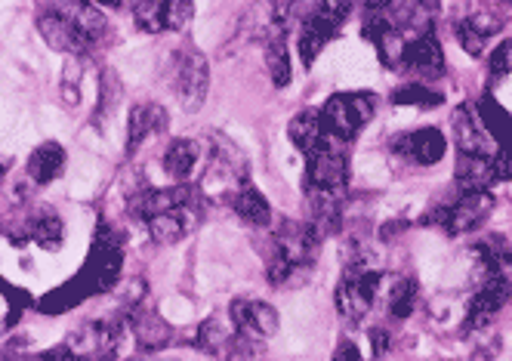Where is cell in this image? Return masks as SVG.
Segmentation results:
<instances>
[{"label": "cell", "mask_w": 512, "mask_h": 361, "mask_svg": "<svg viewBox=\"0 0 512 361\" xmlns=\"http://www.w3.org/2000/svg\"><path fill=\"white\" fill-rule=\"evenodd\" d=\"M497 34H500V19L491 13H472L457 22V41L469 56H482Z\"/></svg>", "instance_id": "15"}, {"label": "cell", "mask_w": 512, "mask_h": 361, "mask_svg": "<svg viewBox=\"0 0 512 361\" xmlns=\"http://www.w3.org/2000/svg\"><path fill=\"white\" fill-rule=\"evenodd\" d=\"M68 361H90V358H84V355H75V352H71V358Z\"/></svg>", "instance_id": "37"}, {"label": "cell", "mask_w": 512, "mask_h": 361, "mask_svg": "<svg viewBox=\"0 0 512 361\" xmlns=\"http://www.w3.org/2000/svg\"><path fill=\"white\" fill-rule=\"evenodd\" d=\"M401 65L420 78H438L445 71V50L432 31H423L405 44V50H401Z\"/></svg>", "instance_id": "12"}, {"label": "cell", "mask_w": 512, "mask_h": 361, "mask_svg": "<svg viewBox=\"0 0 512 361\" xmlns=\"http://www.w3.org/2000/svg\"><path fill=\"white\" fill-rule=\"evenodd\" d=\"M512 294V275H491L485 278V284L479 287V294L472 297L469 309H466V331H482L500 315V309L506 306Z\"/></svg>", "instance_id": "9"}, {"label": "cell", "mask_w": 512, "mask_h": 361, "mask_svg": "<svg viewBox=\"0 0 512 361\" xmlns=\"http://www.w3.org/2000/svg\"><path fill=\"white\" fill-rule=\"evenodd\" d=\"M506 4H512V0H506Z\"/></svg>", "instance_id": "38"}, {"label": "cell", "mask_w": 512, "mask_h": 361, "mask_svg": "<svg viewBox=\"0 0 512 361\" xmlns=\"http://www.w3.org/2000/svg\"><path fill=\"white\" fill-rule=\"evenodd\" d=\"M28 303H31L28 294H22L19 287L7 281H0V328H13Z\"/></svg>", "instance_id": "27"}, {"label": "cell", "mask_w": 512, "mask_h": 361, "mask_svg": "<svg viewBox=\"0 0 512 361\" xmlns=\"http://www.w3.org/2000/svg\"><path fill=\"white\" fill-rule=\"evenodd\" d=\"M195 16L192 0H164V31H182L189 28Z\"/></svg>", "instance_id": "29"}, {"label": "cell", "mask_w": 512, "mask_h": 361, "mask_svg": "<svg viewBox=\"0 0 512 361\" xmlns=\"http://www.w3.org/2000/svg\"><path fill=\"white\" fill-rule=\"evenodd\" d=\"M306 183L315 195H337L349 183V158L334 149V139H324L306 155Z\"/></svg>", "instance_id": "7"}, {"label": "cell", "mask_w": 512, "mask_h": 361, "mask_svg": "<svg viewBox=\"0 0 512 361\" xmlns=\"http://www.w3.org/2000/svg\"><path fill=\"white\" fill-rule=\"evenodd\" d=\"M389 312L392 318H408L417 306V281L414 278H395L389 287Z\"/></svg>", "instance_id": "26"}, {"label": "cell", "mask_w": 512, "mask_h": 361, "mask_svg": "<svg viewBox=\"0 0 512 361\" xmlns=\"http://www.w3.org/2000/svg\"><path fill=\"white\" fill-rule=\"evenodd\" d=\"M7 170H10V161H7V158H0V186H4V176H7Z\"/></svg>", "instance_id": "36"}, {"label": "cell", "mask_w": 512, "mask_h": 361, "mask_svg": "<svg viewBox=\"0 0 512 361\" xmlns=\"http://www.w3.org/2000/svg\"><path fill=\"white\" fill-rule=\"evenodd\" d=\"M395 105H414V108H429V105H442V93H435L426 84H405L392 93Z\"/></svg>", "instance_id": "28"}, {"label": "cell", "mask_w": 512, "mask_h": 361, "mask_svg": "<svg viewBox=\"0 0 512 361\" xmlns=\"http://www.w3.org/2000/svg\"><path fill=\"white\" fill-rule=\"evenodd\" d=\"M232 207H235V213L241 216V220H244L247 226H253V229H266V226L272 223L269 198H266L260 189H256V186H250V183L238 186V192H235V198H232Z\"/></svg>", "instance_id": "21"}, {"label": "cell", "mask_w": 512, "mask_h": 361, "mask_svg": "<svg viewBox=\"0 0 512 361\" xmlns=\"http://www.w3.org/2000/svg\"><path fill=\"white\" fill-rule=\"evenodd\" d=\"M121 266H124V247H121V238L115 235V229L99 226L84 269H81L75 278H71L68 284L56 287V291H50V294L41 300L44 312H47V315H59V312L75 309V306H78L81 300H87V297H96V294L112 291V287L118 284V278H121Z\"/></svg>", "instance_id": "1"}, {"label": "cell", "mask_w": 512, "mask_h": 361, "mask_svg": "<svg viewBox=\"0 0 512 361\" xmlns=\"http://www.w3.org/2000/svg\"><path fill=\"white\" fill-rule=\"evenodd\" d=\"M377 112L374 93H337L321 105V127L327 139L352 142L364 127L371 124Z\"/></svg>", "instance_id": "3"}, {"label": "cell", "mask_w": 512, "mask_h": 361, "mask_svg": "<svg viewBox=\"0 0 512 361\" xmlns=\"http://www.w3.org/2000/svg\"><path fill=\"white\" fill-rule=\"evenodd\" d=\"M321 241L324 238L309 223H284L269 250V281L275 287L297 284L315 263Z\"/></svg>", "instance_id": "2"}, {"label": "cell", "mask_w": 512, "mask_h": 361, "mask_svg": "<svg viewBox=\"0 0 512 361\" xmlns=\"http://www.w3.org/2000/svg\"><path fill=\"white\" fill-rule=\"evenodd\" d=\"M287 136H290V142L303 152V155H309V152H315L321 142L327 139L324 136V127H321V115L318 112H300L294 121H290V127H287Z\"/></svg>", "instance_id": "24"}, {"label": "cell", "mask_w": 512, "mask_h": 361, "mask_svg": "<svg viewBox=\"0 0 512 361\" xmlns=\"http://www.w3.org/2000/svg\"><path fill=\"white\" fill-rule=\"evenodd\" d=\"M99 7H108V10H118V7H124L127 0H96Z\"/></svg>", "instance_id": "35"}, {"label": "cell", "mask_w": 512, "mask_h": 361, "mask_svg": "<svg viewBox=\"0 0 512 361\" xmlns=\"http://www.w3.org/2000/svg\"><path fill=\"white\" fill-rule=\"evenodd\" d=\"M488 133L479 121V115H475L472 105H460L454 112V142L460 155H491L488 152Z\"/></svg>", "instance_id": "16"}, {"label": "cell", "mask_w": 512, "mask_h": 361, "mask_svg": "<svg viewBox=\"0 0 512 361\" xmlns=\"http://www.w3.org/2000/svg\"><path fill=\"white\" fill-rule=\"evenodd\" d=\"M488 65H491V81L506 78L509 71H512V41L497 44L494 53H491V59H488Z\"/></svg>", "instance_id": "30"}, {"label": "cell", "mask_w": 512, "mask_h": 361, "mask_svg": "<svg viewBox=\"0 0 512 361\" xmlns=\"http://www.w3.org/2000/svg\"><path fill=\"white\" fill-rule=\"evenodd\" d=\"M38 31H41L44 44L53 47V50H59V53L84 56V53L93 50V44L84 38V34L75 25H71V22H65L62 16H56L53 10H47V13L38 16Z\"/></svg>", "instance_id": "13"}, {"label": "cell", "mask_w": 512, "mask_h": 361, "mask_svg": "<svg viewBox=\"0 0 512 361\" xmlns=\"http://www.w3.org/2000/svg\"><path fill=\"white\" fill-rule=\"evenodd\" d=\"M371 346H374V355H383L389 346V337L383 331H371Z\"/></svg>", "instance_id": "33"}, {"label": "cell", "mask_w": 512, "mask_h": 361, "mask_svg": "<svg viewBox=\"0 0 512 361\" xmlns=\"http://www.w3.org/2000/svg\"><path fill=\"white\" fill-rule=\"evenodd\" d=\"M47 10H53L56 16H62L65 22L75 25L93 47L105 41V34H108V19L102 16V10H96V7L90 4V0H50Z\"/></svg>", "instance_id": "11"}, {"label": "cell", "mask_w": 512, "mask_h": 361, "mask_svg": "<svg viewBox=\"0 0 512 361\" xmlns=\"http://www.w3.org/2000/svg\"><path fill=\"white\" fill-rule=\"evenodd\" d=\"M355 0H315L312 13L306 16V22L312 28H318L324 38H334V34L343 28V22L352 16Z\"/></svg>", "instance_id": "22"}, {"label": "cell", "mask_w": 512, "mask_h": 361, "mask_svg": "<svg viewBox=\"0 0 512 361\" xmlns=\"http://www.w3.org/2000/svg\"><path fill=\"white\" fill-rule=\"evenodd\" d=\"M201 158H204L201 142L176 139L164 152V173L173 179V183H189V179L195 176V170H198V164H201Z\"/></svg>", "instance_id": "17"}, {"label": "cell", "mask_w": 512, "mask_h": 361, "mask_svg": "<svg viewBox=\"0 0 512 361\" xmlns=\"http://www.w3.org/2000/svg\"><path fill=\"white\" fill-rule=\"evenodd\" d=\"M472 108H475V115H479V121H482V127L491 136L494 146L512 149V115L506 112V108L491 93H485Z\"/></svg>", "instance_id": "18"}, {"label": "cell", "mask_w": 512, "mask_h": 361, "mask_svg": "<svg viewBox=\"0 0 512 361\" xmlns=\"http://www.w3.org/2000/svg\"><path fill=\"white\" fill-rule=\"evenodd\" d=\"M392 149L395 155L401 158H411L414 164L420 167H432L445 158L448 152V139L442 130H435V127H426V130H414V133H401L395 142H392Z\"/></svg>", "instance_id": "10"}, {"label": "cell", "mask_w": 512, "mask_h": 361, "mask_svg": "<svg viewBox=\"0 0 512 361\" xmlns=\"http://www.w3.org/2000/svg\"><path fill=\"white\" fill-rule=\"evenodd\" d=\"M494 183H503L494 155H460L457 161L460 192H491Z\"/></svg>", "instance_id": "14"}, {"label": "cell", "mask_w": 512, "mask_h": 361, "mask_svg": "<svg viewBox=\"0 0 512 361\" xmlns=\"http://www.w3.org/2000/svg\"><path fill=\"white\" fill-rule=\"evenodd\" d=\"M28 241H34L44 250H59L65 241V223L53 210H41L34 220L28 223Z\"/></svg>", "instance_id": "25"}, {"label": "cell", "mask_w": 512, "mask_h": 361, "mask_svg": "<svg viewBox=\"0 0 512 361\" xmlns=\"http://www.w3.org/2000/svg\"><path fill=\"white\" fill-rule=\"evenodd\" d=\"M380 281H383V275L377 269H371V266H364V263L349 266L346 275L337 284V294H334L337 312L346 321H361L374 309V300L380 294Z\"/></svg>", "instance_id": "6"}, {"label": "cell", "mask_w": 512, "mask_h": 361, "mask_svg": "<svg viewBox=\"0 0 512 361\" xmlns=\"http://www.w3.org/2000/svg\"><path fill=\"white\" fill-rule=\"evenodd\" d=\"M494 210V195L491 192H460V198L448 207H438L423 216V223L442 226L448 235H466L479 229Z\"/></svg>", "instance_id": "5"}, {"label": "cell", "mask_w": 512, "mask_h": 361, "mask_svg": "<svg viewBox=\"0 0 512 361\" xmlns=\"http://www.w3.org/2000/svg\"><path fill=\"white\" fill-rule=\"evenodd\" d=\"M392 4H395V0H368L371 13H374V10H386V7H392Z\"/></svg>", "instance_id": "34"}, {"label": "cell", "mask_w": 512, "mask_h": 361, "mask_svg": "<svg viewBox=\"0 0 512 361\" xmlns=\"http://www.w3.org/2000/svg\"><path fill=\"white\" fill-rule=\"evenodd\" d=\"M229 318L235 324V331L250 343H266L281 328V318H278L275 306L266 300H232Z\"/></svg>", "instance_id": "8"}, {"label": "cell", "mask_w": 512, "mask_h": 361, "mask_svg": "<svg viewBox=\"0 0 512 361\" xmlns=\"http://www.w3.org/2000/svg\"><path fill=\"white\" fill-rule=\"evenodd\" d=\"M130 328H133V340H136L142 349H164V346L173 340L170 324H167L158 312H139V315L130 321Z\"/></svg>", "instance_id": "23"}, {"label": "cell", "mask_w": 512, "mask_h": 361, "mask_svg": "<svg viewBox=\"0 0 512 361\" xmlns=\"http://www.w3.org/2000/svg\"><path fill=\"white\" fill-rule=\"evenodd\" d=\"M170 90L176 96V102L186 108V112H198L207 99V90H210V65L207 59L192 50V47H182L173 53L170 59Z\"/></svg>", "instance_id": "4"}, {"label": "cell", "mask_w": 512, "mask_h": 361, "mask_svg": "<svg viewBox=\"0 0 512 361\" xmlns=\"http://www.w3.org/2000/svg\"><path fill=\"white\" fill-rule=\"evenodd\" d=\"M62 170H65V149L59 142H41L28 158V176L34 179V186H50L53 179L62 176Z\"/></svg>", "instance_id": "20"}, {"label": "cell", "mask_w": 512, "mask_h": 361, "mask_svg": "<svg viewBox=\"0 0 512 361\" xmlns=\"http://www.w3.org/2000/svg\"><path fill=\"white\" fill-rule=\"evenodd\" d=\"M164 124H167V118H164V112H161L158 105H152V102H139V105H133L130 121H127V152H136L145 139L155 136V133H161Z\"/></svg>", "instance_id": "19"}, {"label": "cell", "mask_w": 512, "mask_h": 361, "mask_svg": "<svg viewBox=\"0 0 512 361\" xmlns=\"http://www.w3.org/2000/svg\"><path fill=\"white\" fill-rule=\"evenodd\" d=\"M68 358H71V349L68 346H56V349L38 352V355H28L22 361H68Z\"/></svg>", "instance_id": "32"}, {"label": "cell", "mask_w": 512, "mask_h": 361, "mask_svg": "<svg viewBox=\"0 0 512 361\" xmlns=\"http://www.w3.org/2000/svg\"><path fill=\"white\" fill-rule=\"evenodd\" d=\"M334 361H364V355H361L358 343L340 340V346H337V352H334Z\"/></svg>", "instance_id": "31"}]
</instances>
